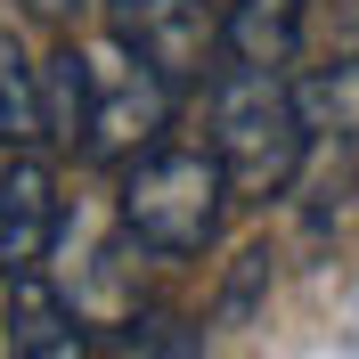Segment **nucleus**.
<instances>
[{
	"instance_id": "10",
	"label": "nucleus",
	"mask_w": 359,
	"mask_h": 359,
	"mask_svg": "<svg viewBox=\"0 0 359 359\" xmlns=\"http://www.w3.org/2000/svg\"><path fill=\"white\" fill-rule=\"evenodd\" d=\"M41 90H49V139L57 147H82L90 139V49H49L41 66Z\"/></svg>"
},
{
	"instance_id": "8",
	"label": "nucleus",
	"mask_w": 359,
	"mask_h": 359,
	"mask_svg": "<svg viewBox=\"0 0 359 359\" xmlns=\"http://www.w3.org/2000/svg\"><path fill=\"white\" fill-rule=\"evenodd\" d=\"M33 147H57L49 139V90H41V66L25 57L17 25H0V156H33Z\"/></svg>"
},
{
	"instance_id": "2",
	"label": "nucleus",
	"mask_w": 359,
	"mask_h": 359,
	"mask_svg": "<svg viewBox=\"0 0 359 359\" xmlns=\"http://www.w3.org/2000/svg\"><path fill=\"white\" fill-rule=\"evenodd\" d=\"M237 204L229 188L221 156L212 147H172L156 139L147 156L123 163V188H114V221L131 237L139 253H156V262H188L221 237V212Z\"/></svg>"
},
{
	"instance_id": "6",
	"label": "nucleus",
	"mask_w": 359,
	"mask_h": 359,
	"mask_svg": "<svg viewBox=\"0 0 359 359\" xmlns=\"http://www.w3.org/2000/svg\"><path fill=\"white\" fill-rule=\"evenodd\" d=\"M8 359H98L90 318L49 286L41 269L8 278Z\"/></svg>"
},
{
	"instance_id": "3",
	"label": "nucleus",
	"mask_w": 359,
	"mask_h": 359,
	"mask_svg": "<svg viewBox=\"0 0 359 359\" xmlns=\"http://www.w3.org/2000/svg\"><path fill=\"white\" fill-rule=\"evenodd\" d=\"M172 107H180V82L156 74L139 49H123V41L90 49V139H82V156H107V163L147 156L163 139V123H172Z\"/></svg>"
},
{
	"instance_id": "5",
	"label": "nucleus",
	"mask_w": 359,
	"mask_h": 359,
	"mask_svg": "<svg viewBox=\"0 0 359 359\" xmlns=\"http://www.w3.org/2000/svg\"><path fill=\"white\" fill-rule=\"evenodd\" d=\"M57 221H66L57 212V180L33 156H8V172H0V286L41 269V253L57 245Z\"/></svg>"
},
{
	"instance_id": "7",
	"label": "nucleus",
	"mask_w": 359,
	"mask_h": 359,
	"mask_svg": "<svg viewBox=\"0 0 359 359\" xmlns=\"http://www.w3.org/2000/svg\"><path fill=\"white\" fill-rule=\"evenodd\" d=\"M302 25H311V0H221V66L294 74Z\"/></svg>"
},
{
	"instance_id": "11",
	"label": "nucleus",
	"mask_w": 359,
	"mask_h": 359,
	"mask_svg": "<svg viewBox=\"0 0 359 359\" xmlns=\"http://www.w3.org/2000/svg\"><path fill=\"white\" fill-rule=\"evenodd\" d=\"M196 327H180V318L147 311V318H123V327H107L98 335V359H196Z\"/></svg>"
},
{
	"instance_id": "1",
	"label": "nucleus",
	"mask_w": 359,
	"mask_h": 359,
	"mask_svg": "<svg viewBox=\"0 0 359 359\" xmlns=\"http://www.w3.org/2000/svg\"><path fill=\"white\" fill-rule=\"evenodd\" d=\"M204 147L221 156L237 204L286 196L311 163V114L294 74H253V66H212L204 90Z\"/></svg>"
},
{
	"instance_id": "4",
	"label": "nucleus",
	"mask_w": 359,
	"mask_h": 359,
	"mask_svg": "<svg viewBox=\"0 0 359 359\" xmlns=\"http://www.w3.org/2000/svg\"><path fill=\"white\" fill-rule=\"evenodd\" d=\"M114 41L188 90L196 74L221 66V8L212 0H114Z\"/></svg>"
},
{
	"instance_id": "9",
	"label": "nucleus",
	"mask_w": 359,
	"mask_h": 359,
	"mask_svg": "<svg viewBox=\"0 0 359 359\" xmlns=\"http://www.w3.org/2000/svg\"><path fill=\"white\" fill-rule=\"evenodd\" d=\"M302 114H311V139H335V147H359V49L335 57V66L302 74Z\"/></svg>"
}]
</instances>
